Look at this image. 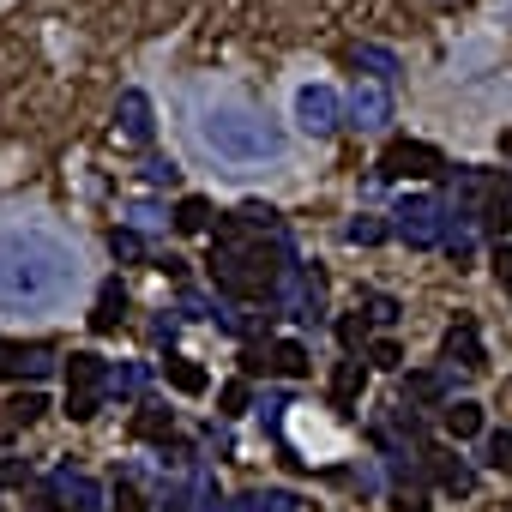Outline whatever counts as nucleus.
I'll use <instances>...</instances> for the list:
<instances>
[{
    "mask_svg": "<svg viewBox=\"0 0 512 512\" xmlns=\"http://www.w3.org/2000/svg\"><path fill=\"white\" fill-rule=\"evenodd\" d=\"M19 374H49V350L0 338V380H19Z\"/></svg>",
    "mask_w": 512,
    "mask_h": 512,
    "instance_id": "obj_11",
    "label": "nucleus"
},
{
    "mask_svg": "<svg viewBox=\"0 0 512 512\" xmlns=\"http://www.w3.org/2000/svg\"><path fill=\"white\" fill-rule=\"evenodd\" d=\"M446 223H452V211H446L434 193H410V199H398V211H392V235L410 241V247H440V241H446Z\"/></svg>",
    "mask_w": 512,
    "mask_h": 512,
    "instance_id": "obj_4",
    "label": "nucleus"
},
{
    "mask_svg": "<svg viewBox=\"0 0 512 512\" xmlns=\"http://www.w3.org/2000/svg\"><path fill=\"white\" fill-rule=\"evenodd\" d=\"M199 512H223V494L211 482H199Z\"/></svg>",
    "mask_w": 512,
    "mask_h": 512,
    "instance_id": "obj_37",
    "label": "nucleus"
},
{
    "mask_svg": "<svg viewBox=\"0 0 512 512\" xmlns=\"http://www.w3.org/2000/svg\"><path fill=\"white\" fill-rule=\"evenodd\" d=\"M163 374H169V386H175V392H187V398H199V392H205V368H199V362H187V356H169V362H163Z\"/></svg>",
    "mask_w": 512,
    "mask_h": 512,
    "instance_id": "obj_20",
    "label": "nucleus"
},
{
    "mask_svg": "<svg viewBox=\"0 0 512 512\" xmlns=\"http://www.w3.org/2000/svg\"><path fill=\"white\" fill-rule=\"evenodd\" d=\"M446 434L452 440H476L482 434V404L476 398H452L446 404Z\"/></svg>",
    "mask_w": 512,
    "mask_h": 512,
    "instance_id": "obj_15",
    "label": "nucleus"
},
{
    "mask_svg": "<svg viewBox=\"0 0 512 512\" xmlns=\"http://www.w3.org/2000/svg\"><path fill=\"white\" fill-rule=\"evenodd\" d=\"M121 308H127V290H121V278H109V284H103V296H97L91 326H97V332H115V326H121Z\"/></svg>",
    "mask_w": 512,
    "mask_h": 512,
    "instance_id": "obj_18",
    "label": "nucleus"
},
{
    "mask_svg": "<svg viewBox=\"0 0 512 512\" xmlns=\"http://www.w3.org/2000/svg\"><path fill=\"white\" fill-rule=\"evenodd\" d=\"M278 272H284V266H272L266 241H253L241 223H229V229L211 241V278H217V290L235 296V302H266V296L278 290Z\"/></svg>",
    "mask_w": 512,
    "mask_h": 512,
    "instance_id": "obj_3",
    "label": "nucleus"
},
{
    "mask_svg": "<svg viewBox=\"0 0 512 512\" xmlns=\"http://www.w3.org/2000/svg\"><path fill=\"white\" fill-rule=\"evenodd\" d=\"M7 410H13V422H37V416L49 410V398H43V392H19Z\"/></svg>",
    "mask_w": 512,
    "mask_h": 512,
    "instance_id": "obj_27",
    "label": "nucleus"
},
{
    "mask_svg": "<svg viewBox=\"0 0 512 512\" xmlns=\"http://www.w3.org/2000/svg\"><path fill=\"white\" fill-rule=\"evenodd\" d=\"M350 121L362 127V133H386L392 127V85H356V97H350Z\"/></svg>",
    "mask_w": 512,
    "mask_h": 512,
    "instance_id": "obj_9",
    "label": "nucleus"
},
{
    "mask_svg": "<svg viewBox=\"0 0 512 512\" xmlns=\"http://www.w3.org/2000/svg\"><path fill=\"white\" fill-rule=\"evenodd\" d=\"M67 392H97V398H109V362L91 356V350H79V356L67 362Z\"/></svg>",
    "mask_w": 512,
    "mask_h": 512,
    "instance_id": "obj_12",
    "label": "nucleus"
},
{
    "mask_svg": "<svg viewBox=\"0 0 512 512\" xmlns=\"http://www.w3.org/2000/svg\"><path fill=\"white\" fill-rule=\"evenodd\" d=\"M109 392L115 398H139L145 392V368H133V362L127 368H109Z\"/></svg>",
    "mask_w": 512,
    "mask_h": 512,
    "instance_id": "obj_25",
    "label": "nucleus"
},
{
    "mask_svg": "<svg viewBox=\"0 0 512 512\" xmlns=\"http://www.w3.org/2000/svg\"><path fill=\"white\" fill-rule=\"evenodd\" d=\"M109 247H115V260H139V253H145V241H139L133 229H115V235H109Z\"/></svg>",
    "mask_w": 512,
    "mask_h": 512,
    "instance_id": "obj_32",
    "label": "nucleus"
},
{
    "mask_svg": "<svg viewBox=\"0 0 512 512\" xmlns=\"http://www.w3.org/2000/svg\"><path fill=\"white\" fill-rule=\"evenodd\" d=\"M13 482H25V458H13L7 440H0V488H13Z\"/></svg>",
    "mask_w": 512,
    "mask_h": 512,
    "instance_id": "obj_33",
    "label": "nucleus"
},
{
    "mask_svg": "<svg viewBox=\"0 0 512 512\" xmlns=\"http://www.w3.org/2000/svg\"><path fill=\"white\" fill-rule=\"evenodd\" d=\"M338 338H344V350L356 356V350L368 344V320H356V314H350V320H338Z\"/></svg>",
    "mask_w": 512,
    "mask_h": 512,
    "instance_id": "obj_31",
    "label": "nucleus"
},
{
    "mask_svg": "<svg viewBox=\"0 0 512 512\" xmlns=\"http://www.w3.org/2000/svg\"><path fill=\"white\" fill-rule=\"evenodd\" d=\"M235 223H241L247 235H260V229H278V211H272V205H260V199H247V205L235 211Z\"/></svg>",
    "mask_w": 512,
    "mask_h": 512,
    "instance_id": "obj_23",
    "label": "nucleus"
},
{
    "mask_svg": "<svg viewBox=\"0 0 512 512\" xmlns=\"http://www.w3.org/2000/svg\"><path fill=\"white\" fill-rule=\"evenodd\" d=\"M446 392H452V374H410V380H404L410 410H416V404H440Z\"/></svg>",
    "mask_w": 512,
    "mask_h": 512,
    "instance_id": "obj_19",
    "label": "nucleus"
},
{
    "mask_svg": "<svg viewBox=\"0 0 512 512\" xmlns=\"http://www.w3.org/2000/svg\"><path fill=\"white\" fill-rule=\"evenodd\" d=\"M338 121H344V103H338L332 85H302V91H296V127H302V133L326 139V133H338Z\"/></svg>",
    "mask_w": 512,
    "mask_h": 512,
    "instance_id": "obj_6",
    "label": "nucleus"
},
{
    "mask_svg": "<svg viewBox=\"0 0 512 512\" xmlns=\"http://www.w3.org/2000/svg\"><path fill=\"white\" fill-rule=\"evenodd\" d=\"M79 290V247L43 223H0V308L61 314Z\"/></svg>",
    "mask_w": 512,
    "mask_h": 512,
    "instance_id": "obj_1",
    "label": "nucleus"
},
{
    "mask_svg": "<svg viewBox=\"0 0 512 512\" xmlns=\"http://www.w3.org/2000/svg\"><path fill=\"white\" fill-rule=\"evenodd\" d=\"M169 434H175V416H169L163 404H139V416H133V440H163V446H169Z\"/></svg>",
    "mask_w": 512,
    "mask_h": 512,
    "instance_id": "obj_17",
    "label": "nucleus"
},
{
    "mask_svg": "<svg viewBox=\"0 0 512 512\" xmlns=\"http://www.w3.org/2000/svg\"><path fill=\"white\" fill-rule=\"evenodd\" d=\"M97 410H103V398H97V392H67V416H73V422H91Z\"/></svg>",
    "mask_w": 512,
    "mask_h": 512,
    "instance_id": "obj_30",
    "label": "nucleus"
},
{
    "mask_svg": "<svg viewBox=\"0 0 512 512\" xmlns=\"http://www.w3.org/2000/svg\"><path fill=\"white\" fill-rule=\"evenodd\" d=\"M362 386H368V362H362V356L338 362V374H332V404L350 416V410H356V398H362Z\"/></svg>",
    "mask_w": 512,
    "mask_h": 512,
    "instance_id": "obj_13",
    "label": "nucleus"
},
{
    "mask_svg": "<svg viewBox=\"0 0 512 512\" xmlns=\"http://www.w3.org/2000/svg\"><path fill=\"white\" fill-rule=\"evenodd\" d=\"M344 235H350L356 247H374V241H386V235H392V223H380V217H356Z\"/></svg>",
    "mask_w": 512,
    "mask_h": 512,
    "instance_id": "obj_26",
    "label": "nucleus"
},
{
    "mask_svg": "<svg viewBox=\"0 0 512 512\" xmlns=\"http://www.w3.org/2000/svg\"><path fill=\"white\" fill-rule=\"evenodd\" d=\"M440 169H446V157H440L434 145H422V139H392L374 175H380V181H428V175H440Z\"/></svg>",
    "mask_w": 512,
    "mask_h": 512,
    "instance_id": "obj_5",
    "label": "nucleus"
},
{
    "mask_svg": "<svg viewBox=\"0 0 512 512\" xmlns=\"http://www.w3.org/2000/svg\"><path fill=\"white\" fill-rule=\"evenodd\" d=\"M266 368H272V374H284V380L308 374V344H296V338H278V344L266 350Z\"/></svg>",
    "mask_w": 512,
    "mask_h": 512,
    "instance_id": "obj_14",
    "label": "nucleus"
},
{
    "mask_svg": "<svg viewBox=\"0 0 512 512\" xmlns=\"http://www.w3.org/2000/svg\"><path fill=\"white\" fill-rule=\"evenodd\" d=\"M121 133H127L133 145H145V139H151V103H145L139 91H127V97H121Z\"/></svg>",
    "mask_w": 512,
    "mask_h": 512,
    "instance_id": "obj_16",
    "label": "nucleus"
},
{
    "mask_svg": "<svg viewBox=\"0 0 512 512\" xmlns=\"http://www.w3.org/2000/svg\"><path fill=\"white\" fill-rule=\"evenodd\" d=\"M247 398H253V392H247V380H229V386L217 392V404H223V416H241V410H247Z\"/></svg>",
    "mask_w": 512,
    "mask_h": 512,
    "instance_id": "obj_29",
    "label": "nucleus"
},
{
    "mask_svg": "<svg viewBox=\"0 0 512 512\" xmlns=\"http://www.w3.org/2000/svg\"><path fill=\"white\" fill-rule=\"evenodd\" d=\"M368 356H374V368H398V362H404V356H398V344H392V338H380V344H374V350H368Z\"/></svg>",
    "mask_w": 512,
    "mask_h": 512,
    "instance_id": "obj_36",
    "label": "nucleus"
},
{
    "mask_svg": "<svg viewBox=\"0 0 512 512\" xmlns=\"http://www.w3.org/2000/svg\"><path fill=\"white\" fill-rule=\"evenodd\" d=\"M241 512H296V494L290 488H253V494H241Z\"/></svg>",
    "mask_w": 512,
    "mask_h": 512,
    "instance_id": "obj_21",
    "label": "nucleus"
},
{
    "mask_svg": "<svg viewBox=\"0 0 512 512\" xmlns=\"http://www.w3.org/2000/svg\"><path fill=\"white\" fill-rule=\"evenodd\" d=\"M482 458H488L494 470H512V434H488V440H482Z\"/></svg>",
    "mask_w": 512,
    "mask_h": 512,
    "instance_id": "obj_28",
    "label": "nucleus"
},
{
    "mask_svg": "<svg viewBox=\"0 0 512 512\" xmlns=\"http://www.w3.org/2000/svg\"><path fill=\"white\" fill-rule=\"evenodd\" d=\"M422 470H428L446 494H470V488H476V470H470L458 452H422Z\"/></svg>",
    "mask_w": 512,
    "mask_h": 512,
    "instance_id": "obj_10",
    "label": "nucleus"
},
{
    "mask_svg": "<svg viewBox=\"0 0 512 512\" xmlns=\"http://www.w3.org/2000/svg\"><path fill=\"white\" fill-rule=\"evenodd\" d=\"M368 320H374V326H392V320H398V302H392V296H368Z\"/></svg>",
    "mask_w": 512,
    "mask_h": 512,
    "instance_id": "obj_34",
    "label": "nucleus"
},
{
    "mask_svg": "<svg viewBox=\"0 0 512 512\" xmlns=\"http://www.w3.org/2000/svg\"><path fill=\"white\" fill-rule=\"evenodd\" d=\"M31 512H67V506H61L55 494H37V500H31Z\"/></svg>",
    "mask_w": 512,
    "mask_h": 512,
    "instance_id": "obj_39",
    "label": "nucleus"
},
{
    "mask_svg": "<svg viewBox=\"0 0 512 512\" xmlns=\"http://www.w3.org/2000/svg\"><path fill=\"white\" fill-rule=\"evenodd\" d=\"M356 67H368L374 85H392V79H398V55H392V49H362Z\"/></svg>",
    "mask_w": 512,
    "mask_h": 512,
    "instance_id": "obj_22",
    "label": "nucleus"
},
{
    "mask_svg": "<svg viewBox=\"0 0 512 512\" xmlns=\"http://www.w3.org/2000/svg\"><path fill=\"white\" fill-rule=\"evenodd\" d=\"M440 362H446V374H476V368H488L482 332H476L470 320H458V326L446 332V344H440Z\"/></svg>",
    "mask_w": 512,
    "mask_h": 512,
    "instance_id": "obj_7",
    "label": "nucleus"
},
{
    "mask_svg": "<svg viewBox=\"0 0 512 512\" xmlns=\"http://www.w3.org/2000/svg\"><path fill=\"white\" fill-rule=\"evenodd\" d=\"M193 133H199V145H205L223 169H235V175L266 169V163L284 157V133H278V121H266L260 109H247V103H235V97L205 103V109L193 115Z\"/></svg>",
    "mask_w": 512,
    "mask_h": 512,
    "instance_id": "obj_2",
    "label": "nucleus"
},
{
    "mask_svg": "<svg viewBox=\"0 0 512 512\" xmlns=\"http://www.w3.org/2000/svg\"><path fill=\"white\" fill-rule=\"evenodd\" d=\"M49 494H55L67 512H103V488H97L85 470H73V464H61V470L49 476Z\"/></svg>",
    "mask_w": 512,
    "mask_h": 512,
    "instance_id": "obj_8",
    "label": "nucleus"
},
{
    "mask_svg": "<svg viewBox=\"0 0 512 512\" xmlns=\"http://www.w3.org/2000/svg\"><path fill=\"white\" fill-rule=\"evenodd\" d=\"M115 512H145V500H139L133 482H115Z\"/></svg>",
    "mask_w": 512,
    "mask_h": 512,
    "instance_id": "obj_35",
    "label": "nucleus"
},
{
    "mask_svg": "<svg viewBox=\"0 0 512 512\" xmlns=\"http://www.w3.org/2000/svg\"><path fill=\"white\" fill-rule=\"evenodd\" d=\"M494 272H500V284L512 290V247H500V260H494Z\"/></svg>",
    "mask_w": 512,
    "mask_h": 512,
    "instance_id": "obj_38",
    "label": "nucleus"
},
{
    "mask_svg": "<svg viewBox=\"0 0 512 512\" xmlns=\"http://www.w3.org/2000/svg\"><path fill=\"white\" fill-rule=\"evenodd\" d=\"M205 223H211V205H205V199H181V205H175V229H187V235H199Z\"/></svg>",
    "mask_w": 512,
    "mask_h": 512,
    "instance_id": "obj_24",
    "label": "nucleus"
}]
</instances>
